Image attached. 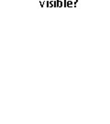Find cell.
Masks as SVG:
<instances>
[{
    "mask_svg": "<svg viewBox=\"0 0 110 124\" xmlns=\"http://www.w3.org/2000/svg\"><path fill=\"white\" fill-rule=\"evenodd\" d=\"M73 2H74V3H77V2H78V0H73Z\"/></svg>",
    "mask_w": 110,
    "mask_h": 124,
    "instance_id": "obj_2",
    "label": "cell"
},
{
    "mask_svg": "<svg viewBox=\"0 0 110 124\" xmlns=\"http://www.w3.org/2000/svg\"><path fill=\"white\" fill-rule=\"evenodd\" d=\"M56 3H57V7L60 8V7H62V2L61 0H56Z\"/></svg>",
    "mask_w": 110,
    "mask_h": 124,
    "instance_id": "obj_1",
    "label": "cell"
}]
</instances>
